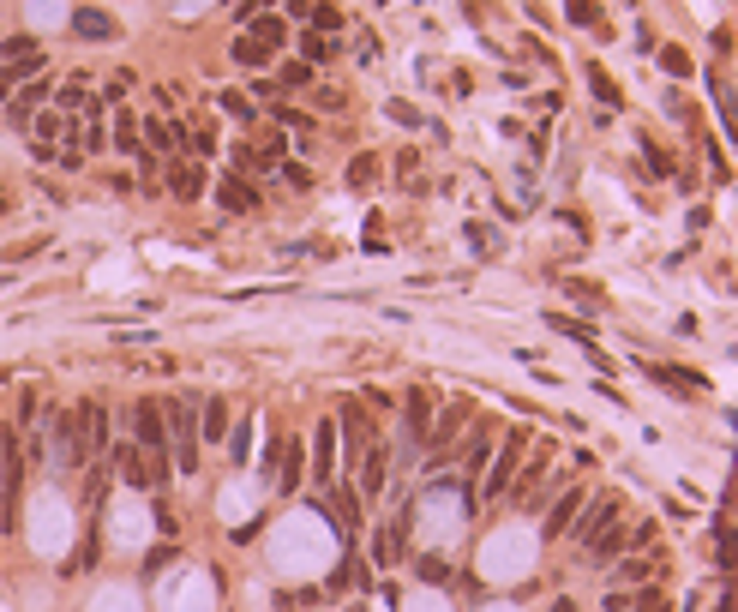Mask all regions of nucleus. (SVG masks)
Instances as JSON below:
<instances>
[{"label":"nucleus","mask_w":738,"mask_h":612,"mask_svg":"<svg viewBox=\"0 0 738 612\" xmlns=\"http://www.w3.org/2000/svg\"><path fill=\"white\" fill-rule=\"evenodd\" d=\"M162 420H168V462H175V474H199V396H175L162 409Z\"/></svg>","instance_id":"obj_1"},{"label":"nucleus","mask_w":738,"mask_h":612,"mask_svg":"<svg viewBox=\"0 0 738 612\" xmlns=\"http://www.w3.org/2000/svg\"><path fill=\"white\" fill-rule=\"evenodd\" d=\"M522 456H528V433H511L499 444V462H493V469H486V487H480V498H486V504H499L504 493H511V480H517V469H522Z\"/></svg>","instance_id":"obj_2"},{"label":"nucleus","mask_w":738,"mask_h":612,"mask_svg":"<svg viewBox=\"0 0 738 612\" xmlns=\"http://www.w3.org/2000/svg\"><path fill=\"white\" fill-rule=\"evenodd\" d=\"M115 462H120V474H126L133 487H144V493H162V487H168V474H175L168 456H144L139 444H120Z\"/></svg>","instance_id":"obj_3"},{"label":"nucleus","mask_w":738,"mask_h":612,"mask_svg":"<svg viewBox=\"0 0 738 612\" xmlns=\"http://www.w3.org/2000/svg\"><path fill=\"white\" fill-rule=\"evenodd\" d=\"M133 444H139L144 456H168V420H162L157 396H139V402H133Z\"/></svg>","instance_id":"obj_4"},{"label":"nucleus","mask_w":738,"mask_h":612,"mask_svg":"<svg viewBox=\"0 0 738 612\" xmlns=\"http://www.w3.org/2000/svg\"><path fill=\"white\" fill-rule=\"evenodd\" d=\"M48 427V438H55V456H60V469H84V427L79 415H66V409H55V415L42 420Z\"/></svg>","instance_id":"obj_5"},{"label":"nucleus","mask_w":738,"mask_h":612,"mask_svg":"<svg viewBox=\"0 0 738 612\" xmlns=\"http://www.w3.org/2000/svg\"><path fill=\"white\" fill-rule=\"evenodd\" d=\"M619 511H624V498L613 493V487H606V493H600L595 504H582V516L571 522V529H577V540H582V547H595L600 534H606L613 522H619Z\"/></svg>","instance_id":"obj_6"},{"label":"nucleus","mask_w":738,"mask_h":612,"mask_svg":"<svg viewBox=\"0 0 738 612\" xmlns=\"http://www.w3.org/2000/svg\"><path fill=\"white\" fill-rule=\"evenodd\" d=\"M337 433H342V451H348V469H360V456L373 444V420H366L360 402H342L337 409Z\"/></svg>","instance_id":"obj_7"},{"label":"nucleus","mask_w":738,"mask_h":612,"mask_svg":"<svg viewBox=\"0 0 738 612\" xmlns=\"http://www.w3.org/2000/svg\"><path fill=\"white\" fill-rule=\"evenodd\" d=\"M48 97H55V79H48V73H37L30 84H19V97H6V120H13V126L24 133V126L37 120V108H42Z\"/></svg>","instance_id":"obj_8"},{"label":"nucleus","mask_w":738,"mask_h":612,"mask_svg":"<svg viewBox=\"0 0 738 612\" xmlns=\"http://www.w3.org/2000/svg\"><path fill=\"white\" fill-rule=\"evenodd\" d=\"M73 415H79V427H84V456H102L108 451V402H102V396H84Z\"/></svg>","instance_id":"obj_9"},{"label":"nucleus","mask_w":738,"mask_h":612,"mask_svg":"<svg viewBox=\"0 0 738 612\" xmlns=\"http://www.w3.org/2000/svg\"><path fill=\"white\" fill-rule=\"evenodd\" d=\"M204 180H210V175H204L199 157H175V162H168V193H175L180 204H199V198H204Z\"/></svg>","instance_id":"obj_10"},{"label":"nucleus","mask_w":738,"mask_h":612,"mask_svg":"<svg viewBox=\"0 0 738 612\" xmlns=\"http://www.w3.org/2000/svg\"><path fill=\"white\" fill-rule=\"evenodd\" d=\"M337 420H319V433H313V480L319 487H337Z\"/></svg>","instance_id":"obj_11"},{"label":"nucleus","mask_w":738,"mask_h":612,"mask_svg":"<svg viewBox=\"0 0 738 612\" xmlns=\"http://www.w3.org/2000/svg\"><path fill=\"white\" fill-rule=\"evenodd\" d=\"M66 24H73V37H79V42H115V37H120V24L108 19L102 6H73V13H66Z\"/></svg>","instance_id":"obj_12"},{"label":"nucleus","mask_w":738,"mask_h":612,"mask_svg":"<svg viewBox=\"0 0 738 612\" xmlns=\"http://www.w3.org/2000/svg\"><path fill=\"white\" fill-rule=\"evenodd\" d=\"M217 204L228 217H259V186L246 175H228V180H217Z\"/></svg>","instance_id":"obj_13"},{"label":"nucleus","mask_w":738,"mask_h":612,"mask_svg":"<svg viewBox=\"0 0 738 612\" xmlns=\"http://www.w3.org/2000/svg\"><path fill=\"white\" fill-rule=\"evenodd\" d=\"M139 133H144L150 144H157L162 157H180V151H186V126H180L175 115H150V120L139 126Z\"/></svg>","instance_id":"obj_14"},{"label":"nucleus","mask_w":738,"mask_h":612,"mask_svg":"<svg viewBox=\"0 0 738 612\" xmlns=\"http://www.w3.org/2000/svg\"><path fill=\"white\" fill-rule=\"evenodd\" d=\"M384 480H390V444H366V456H360V493H384Z\"/></svg>","instance_id":"obj_15"},{"label":"nucleus","mask_w":738,"mask_h":612,"mask_svg":"<svg viewBox=\"0 0 738 612\" xmlns=\"http://www.w3.org/2000/svg\"><path fill=\"white\" fill-rule=\"evenodd\" d=\"M577 511H582V493H577V487H571V493H559V504H553V511L540 516V534H546V540H559V534H571V522H577Z\"/></svg>","instance_id":"obj_16"},{"label":"nucleus","mask_w":738,"mask_h":612,"mask_svg":"<svg viewBox=\"0 0 738 612\" xmlns=\"http://www.w3.org/2000/svg\"><path fill=\"white\" fill-rule=\"evenodd\" d=\"M228 427H235V420H228V402H222V396H199V438L217 444V438H228Z\"/></svg>","instance_id":"obj_17"},{"label":"nucleus","mask_w":738,"mask_h":612,"mask_svg":"<svg viewBox=\"0 0 738 612\" xmlns=\"http://www.w3.org/2000/svg\"><path fill=\"white\" fill-rule=\"evenodd\" d=\"M462 420H468V402H451V409H444V415L433 420V433H426V444H433V462H439V456H444V444H451V438L462 433Z\"/></svg>","instance_id":"obj_18"},{"label":"nucleus","mask_w":738,"mask_h":612,"mask_svg":"<svg viewBox=\"0 0 738 612\" xmlns=\"http://www.w3.org/2000/svg\"><path fill=\"white\" fill-rule=\"evenodd\" d=\"M522 462H528V469H522L517 480H511V498H522V504H528V498H535V480L546 474V462H553V444H540V451H528Z\"/></svg>","instance_id":"obj_19"},{"label":"nucleus","mask_w":738,"mask_h":612,"mask_svg":"<svg viewBox=\"0 0 738 612\" xmlns=\"http://www.w3.org/2000/svg\"><path fill=\"white\" fill-rule=\"evenodd\" d=\"M37 73H48V55H42V48H30V55H13V60H6V73H0V79H6V84H30Z\"/></svg>","instance_id":"obj_20"},{"label":"nucleus","mask_w":738,"mask_h":612,"mask_svg":"<svg viewBox=\"0 0 738 612\" xmlns=\"http://www.w3.org/2000/svg\"><path fill=\"white\" fill-rule=\"evenodd\" d=\"M426 433H433V396L420 391H408V438H420V444H426Z\"/></svg>","instance_id":"obj_21"},{"label":"nucleus","mask_w":738,"mask_h":612,"mask_svg":"<svg viewBox=\"0 0 738 612\" xmlns=\"http://www.w3.org/2000/svg\"><path fill=\"white\" fill-rule=\"evenodd\" d=\"M246 151H253V168H282V151H288V144H282V133H259Z\"/></svg>","instance_id":"obj_22"},{"label":"nucleus","mask_w":738,"mask_h":612,"mask_svg":"<svg viewBox=\"0 0 738 612\" xmlns=\"http://www.w3.org/2000/svg\"><path fill=\"white\" fill-rule=\"evenodd\" d=\"M264 115L277 120V126H288V133H319V120L300 115V108H288V102H264Z\"/></svg>","instance_id":"obj_23"},{"label":"nucleus","mask_w":738,"mask_h":612,"mask_svg":"<svg viewBox=\"0 0 738 612\" xmlns=\"http://www.w3.org/2000/svg\"><path fill=\"white\" fill-rule=\"evenodd\" d=\"M624 547H631V534H624L619 522H613V529H606V534L595 540V547H588V558H595V565H613V558H619Z\"/></svg>","instance_id":"obj_24"},{"label":"nucleus","mask_w":738,"mask_h":612,"mask_svg":"<svg viewBox=\"0 0 738 612\" xmlns=\"http://www.w3.org/2000/svg\"><path fill=\"white\" fill-rule=\"evenodd\" d=\"M648 378L655 384H666V391H708L697 373H684V366H648Z\"/></svg>","instance_id":"obj_25"},{"label":"nucleus","mask_w":738,"mask_h":612,"mask_svg":"<svg viewBox=\"0 0 738 612\" xmlns=\"http://www.w3.org/2000/svg\"><path fill=\"white\" fill-rule=\"evenodd\" d=\"M246 37H253V42H264V48H277V42H288V24H282L277 13H259V19H253V30H246Z\"/></svg>","instance_id":"obj_26"},{"label":"nucleus","mask_w":738,"mask_h":612,"mask_svg":"<svg viewBox=\"0 0 738 612\" xmlns=\"http://www.w3.org/2000/svg\"><path fill=\"white\" fill-rule=\"evenodd\" d=\"M330 55H337V42L324 37V30H306V37H300V60H306V66H324Z\"/></svg>","instance_id":"obj_27"},{"label":"nucleus","mask_w":738,"mask_h":612,"mask_svg":"<svg viewBox=\"0 0 738 612\" xmlns=\"http://www.w3.org/2000/svg\"><path fill=\"white\" fill-rule=\"evenodd\" d=\"M228 55H235V66H270V48L253 42V37H235V42H228Z\"/></svg>","instance_id":"obj_28"},{"label":"nucleus","mask_w":738,"mask_h":612,"mask_svg":"<svg viewBox=\"0 0 738 612\" xmlns=\"http://www.w3.org/2000/svg\"><path fill=\"white\" fill-rule=\"evenodd\" d=\"M277 84H282V91H313V66H306V60H282Z\"/></svg>","instance_id":"obj_29"},{"label":"nucleus","mask_w":738,"mask_h":612,"mask_svg":"<svg viewBox=\"0 0 738 612\" xmlns=\"http://www.w3.org/2000/svg\"><path fill=\"white\" fill-rule=\"evenodd\" d=\"M373 175H379V157H373V151H360V157L348 162V175H342V180H348L355 193H366V186H373Z\"/></svg>","instance_id":"obj_30"},{"label":"nucleus","mask_w":738,"mask_h":612,"mask_svg":"<svg viewBox=\"0 0 738 612\" xmlns=\"http://www.w3.org/2000/svg\"><path fill=\"white\" fill-rule=\"evenodd\" d=\"M300 469H306V456H300V444H288V451H282V474H277L282 493H300Z\"/></svg>","instance_id":"obj_31"},{"label":"nucleus","mask_w":738,"mask_h":612,"mask_svg":"<svg viewBox=\"0 0 738 612\" xmlns=\"http://www.w3.org/2000/svg\"><path fill=\"white\" fill-rule=\"evenodd\" d=\"M708 91H715V102H720V120H726V139H738V102H733V91H726V84H708Z\"/></svg>","instance_id":"obj_32"},{"label":"nucleus","mask_w":738,"mask_h":612,"mask_svg":"<svg viewBox=\"0 0 738 612\" xmlns=\"http://www.w3.org/2000/svg\"><path fill=\"white\" fill-rule=\"evenodd\" d=\"M660 55V73H666V79H691V55H684V48H655Z\"/></svg>","instance_id":"obj_33"},{"label":"nucleus","mask_w":738,"mask_h":612,"mask_svg":"<svg viewBox=\"0 0 738 612\" xmlns=\"http://www.w3.org/2000/svg\"><path fill=\"white\" fill-rule=\"evenodd\" d=\"M133 84H139V73H126V66H115V73H108V84H102V102H120L126 91H133Z\"/></svg>","instance_id":"obj_34"},{"label":"nucleus","mask_w":738,"mask_h":612,"mask_svg":"<svg viewBox=\"0 0 738 612\" xmlns=\"http://www.w3.org/2000/svg\"><path fill=\"white\" fill-rule=\"evenodd\" d=\"M390 120H397V126H415V133H426V126H433V120H426V115H420V108H415V102H390Z\"/></svg>","instance_id":"obj_35"},{"label":"nucleus","mask_w":738,"mask_h":612,"mask_svg":"<svg viewBox=\"0 0 738 612\" xmlns=\"http://www.w3.org/2000/svg\"><path fill=\"white\" fill-rule=\"evenodd\" d=\"M186 144L193 157H217V126H186Z\"/></svg>","instance_id":"obj_36"},{"label":"nucleus","mask_w":738,"mask_h":612,"mask_svg":"<svg viewBox=\"0 0 738 612\" xmlns=\"http://www.w3.org/2000/svg\"><path fill=\"white\" fill-rule=\"evenodd\" d=\"M115 144L120 151H139V120L133 115H115Z\"/></svg>","instance_id":"obj_37"},{"label":"nucleus","mask_w":738,"mask_h":612,"mask_svg":"<svg viewBox=\"0 0 738 612\" xmlns=\"http://www.w3.org/2000/svg\"><path fill=\"white\" fill-rule=\"evenodd\" d=\"M588 84H595V97L606 102V108H619V84L606 79V73H600V66H588Z\"/></svg>","instance_id":"obj_38"},{"label":"nucleus","mask_w":738,"mask_h":612,"mask_svg":"<svg viewBox=\"0 0 738 612\" xmlns=\"http://www.w3.org/2000/svg\"><path fill=\"white\" fill-rule=\"evenodd\" d=\"M420 582H433V589L451 582V565H444V558H420Z\"/></svg>","instance_id":"obj_39"},{"label":"nucleus","mask_w":738,"mask_h":612,"mask_svg":"<svg viewBox=\"0 0 738 612\" xmlns=\"http://www.w3.org/2000/svg\"><path fill=\"white\" fill-rule=\"evenodd\" d=\"M222 108H228V115H240V120L259 115V108H253V97H240V91H222Z\"/></svg>","instance_id":"obj_40"},{"label":"nucleus","mask_w":738,"mask_h":612,"mask_svg":"<svg viewBox=\"0 0 738 612\" xmlns=\"http://www.w3.org/2000/svg\"><path fill=\"white\" fill-rule=\"evenodd\" d=\"M642 157H648V168H655V175H660V180L673 175V162H666V151H660V144H655V139H642Z\"/></svg>","instance_id":"obj_41"},{"label":"nucleus","mask_w":738,"mask_h":612,"mask_svg":"<svg viewBox=\"0 0 738 612\" xmlns=\"http://www.w3.org/2000/svg\"><path fill=\"white\" fill-rule=\"evenodd\" d=\"M282 180H288L295 193H306V186H313V168H300V162H282Z\"/></svg>","instance_id":"obj_42"},{"label":"nucleus","mask_w":738,"mask_h":612,"mask_svg":"<svg viewBox=\"0 0 738 612\" xmlns=\"http://www.w3.org/2000/svg\"><path fill=\"white\" fill-rule=\"evenodd\" d=\"M619 576H624V582H655L660 565H619Z\"/></svg>","instance_id":"obj_43"},{"label":"nucleus","mask_w":738,"mask_h":612,"mask_svg":"<svg viewBox=\"0 0 738 612\" xmlns=\"http://www.w3.org/2000/svg\"><path fill=\"white\" fill-rule=\"evenodd\" d=\"M37 48V37H0V55L13 60V55H30Z\"/></svg>","instance_id":"obj_44"},{"label":"nucleus","mask_w":738,"mask_h":612,"mask_svg":"<svg viewBox=\"0 0 738 612\" xmlns=\"http://www.w3.org/2000/svg\"><path fill=\"white\" fill-rule=\"evenodd\" d=\"M571 19L577 24H600V6L595 0H571Z\"/></svg>","instance_id":"obj_45"},{"label":"nucleus","mask_w":738,"mask_h":612,"mask_svg":"<svg viewBox=\"0 0 738 612\" xmlns=\"http://www.w3.org/2000/svg\"><path fill=\"white\" fill-rule=\"evenodd\" d=\"M313 24H319V30H342V13L337 6H313Z\"/></svg>","instance_id":"obj_46"},{"label":"nucleus","mask_w":738,"mask_h":612,"mask_svg":"<svg viewBox=\"0 0 738 612\" xmlns=\"http://www.w3.org/2000/svg\"><path fill=\"white\" fill-rule=\"evenodd\" d=\"M157 529H162V534H175V529H180V516L168 511V498H157Z\"/></svg>","instance_id":"obj_47"},{"label":"nucleus","mask_w":738,"mask_h":612,"mask_svg":"<svg viewBox=\"0 0 738 612\" xmlns=\"http://www.w3.org/2000/svg\"><path fill=\"white\" fill-rule=\"evenodd\" d=\"M168 558H175V547H157V553L144 558V576H157V571H162V565H168Z\"/></svg>","instance_id":"obj_48"},{"label":"nucleus","mask_w":738,"mask_h":612,"mask_svg":"<svg viewBox=\"0 0 738 612\" xmlns=\"http://www.w3.org/2000/svg\"><path fill=\"white\" fill-rule=\"evenodd\" d=\"M6 211H13V198H6V193H0V217H6Z\"/></svg>","instance_id":"obj_49"},{"label":"nucleus","mask_w":738,"mask_h":612,"mask_svg":"<svg viewBox=\"0 0 738 612\" xmlns=\"http://www.w3.org/2000/svg\"><path fill=\"white\" fill-rule=\"evenodd\" d=\"M6 97H13V84H6V79H0V102H6Z\"/></svg>","instance_id":"obj_50"}]
</instances>
